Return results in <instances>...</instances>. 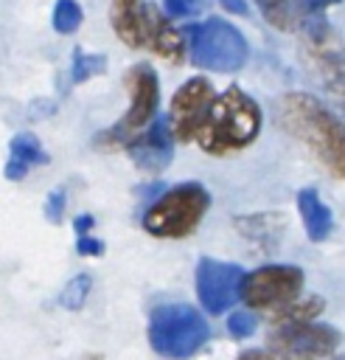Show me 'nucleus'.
<instances>
[{"mask_svg": "<svg viewBox=\"0 0 345 360\" xmlns=\"http://www.w3.org/2000/svg\"><path fill=\"white\" fill-rule=\"evenodd\" d=\"M323 309V298L320 295H309V298H295L289 301L286 307L275 309V323L283 326V323H303V321H314Z\"/></svg>", "mask_w": 345, "mask_h": 360, "instance_id": "nucleus-16", "label": "nucleus"}, {"mask_svg": "<svg viewBox=\"0 0 345 360\" xmlns=\"http://www.w3.org/2000/svg\"><path fill=\"white\" fill-rule=\"evenodd\" d=\"M222 8L233 11V14H247V3L244 0H222Z\"/></svg>", "mask_w": 345, "mask_h": 360, "instance_id": "nucleus-27", "label": "nucleus"}, {"mask_svg": "<svg viewBox=\"0 0 345 360\" xmlns=\"http://www.w3.org/2000/svg\"><path fill=\"white\" fill-rule=\"evenodd\" d=\"M236 222H238V219H236ZM252 222H258V225L252 228V225L238 222V231L247 233L250 239L261 242V245H275V242L280 239V233H283V217H280V214H255Z\"/></svg>", "mask_w": 345, "mask_h": 360, "instance_id": "nucleus-17", "label": "nucleus"}, {"mask_svg": "<svg viewBox=\"0 0 345 360\" xmlns=\"http://www.w3.org/2000/svg\"><path fill=\"white\" fill-rule=\"evenodd\" d=\"M278 121L286 132L309 146V152L337 177H345V138L339 118L309 93H286L278 101Z\"/></svg>", "mask_w": 345, "mask_h": 360, "instance_id": "nucleus-1", "label": "nucleus"}, {"mask_svg": "<svg viewBox=\"0 0 345 360\" xmlns=\"http://www.w3.org/2000/svg\"><path fill=\"white\" fill-rule=\"evenodd\" d=\"M337 346H339V332L317 321L283 323L269 338V349L283 360H320L334 354Z\"/></svg>", "mask_w": 345, "mask_h": 360, "instance_id": "nucleus-8", "label": "nucleus"}, {"mask_svg": "<svg viewBox=\"0 0 345 360\" xmlns=\"http://www.w3.org/2000/svg\"><path fill=\"white\" fill-rule=\"evenodd\" d=\"M126 84H129V110L123 112V118L112 127L98 132L95 143L98 146H123L132 135H137L143 127L151 124V118L157 115V104H160V82L151 65L140 62L126 73Z\"/></svg>", "mask_w": 345, "mask_h": 360, "instance_id": "nucleus-6", "label": "nucleus"}, {"mask_svg": "<svg viewBox=\"0 0 345 360\" xmlns=\"http://www.w3.org/2000/svg\"><path fill=\"white\" fill-rule=\"evenodd\" d=\"M297 211L303 217V225H306V236L311 242H325L334 231V214L331 208L323 202L320 191L306 186L297 191Z\"/></svg>", "mask_w": 345, "mask_h": 360, "instance_id": "nucleus-13", "label": "nucleus"}, {"mask_svg": "<svg viewBox=\"0 0 345 360\" xmlns=\"http://www.w3.org/2000/svg\"><path fill=\"white\" fill-rule=\"evenodd\" d=\"M132 155V160L143 169V172H163L168 163H171V155H174V138H171V129H168V121L165 115H154L149 127H143L137 135H132L126 143H123Z\"/></svg>", "mask_w": 345, "mask_h": 360, "instance_id": "nucleus-11", "label": "nucleus"}, {"mask_svg": "<svg viewBox=\"0 0 345 360\" xmlns=\"http://www.w3.org/2000/svg\"><path fill=\"white\" fill-rule=\"evenodd\" d=\"M210 98H213V87L202 76H194L177 87V93L171 96V110L165 115L174 141H191L196 135V127H199Z\"/></svg>", "mask_w": 345, "mask_h": 360, "instance_id": "nucleus-10", "label": "nucleus"}, {"mask_svg": "<svg viewBox=\"0 0 345 360\" xmlns=\"http://www.w3.org/2000/svg\"><path fill=\"white\" fill-rule=\"evenodd\" d=\"M238 360H272L269 352H261V349H250L244 354H238Z\"/></svg>", "mask_w": 345, "mask_h": 360, "instance_id": "nucleus-28", "label": "nucleus"}, {"mask_svg": "<svg viewBox=\"0 0 345 360\" xmlns=\"http://www.w3.org/2000/svg\"><path fill=\"white\" fill-rule=\"evenodd\" d=\"M81 20H84V14H81V6L76 0H56L53 17H50L56 34H73V31H79Z\"/></svg>", "mask_w": 345, "mask_h": 360, "instance_id": "nucleus-19", "label": "nucleus"}, {"mask_svg": "<svg viewBox=\"0 0 345 360\" xmlns=\"http://www.w3.org/2000/svg\"><path fill=\"white\" fill-rule=\"evenodd\" d=\"M168 17H185L196 8V0H163Z\"/></svg>", "mask_w": 345, "mask_h": 360, "instance_id": "nucleus-24", "label": "nucleus"}, {"mask_svg": "<svg viewBox=\"0 0 345 360\" xmlns=\"http://www.w3.org/2000/svg\"><path fill=\"white\" fill-rule=\"evenodd\" d=\"M261 132V107L241 87H227L222 96L210 98L199 127L196 141L210 155H227L250 146Z\"/></svg>", "mask_w": 345, "mask_h": 360, "instance_id": "nucleus-2", "label": "nucleus"}, {"mask_svg": "<svg viewBox=\"0 0 345 360\" xmlns=\"http://www.w3.org/2000/svg\"><path fill=\"white\" fill-rule=\"evenodd\" d=\"M264 20L278 28V31H289L303 20V6L300 0H255Z\"/></svg>", "mask_w": 345, "mask_h": 360, "instance_id": "nucleus-15", "label": "nucleus"}, {"mask_svg": "<svg viewBox=\"0 0 345 360\" xmlns=\"http://www.w3.org/2000/svg\"><path fill=\"white\" fill-rule=\"evenodd\" d=\"M244 270L233 262H219V259H199L196 264V295L199 304L208 315H222L238 301V287H241Z\"/></svg>", "mask_w": 345, "mask_h": 360, "instance_id": "nucleus-9", "label": "nucleus"}, {"mask_svg": "<svg viewBox=\"0 0 345 360\" xmlns=\"http://www.w3.org/2000/svg\"><path fill=\"white\" fill-rule=\"evenodd\" d=\"M65 208H67V194H65V188H53V191L48 194L45 205H42L45 219L53 222V225H59V222L65 219Z\"/></svg>", "mask_w": 345, "mask_h": 360, "instance_id": "nucleus-21", "label": "nucleus"}, {"mask_svg": "<svg viewBox=\"0 0 345 360\" xmlns=\"http://www.w3.org/2000/svg\"><path fill=\"white\" fill-rule=\"evenodd\" d=\"M210 208V194L202 183H180L160 194L143 214V228L160 239H182L196 231Z\"/></svg>", "mask_w": 345, "mask_h": 360, "instance_id": "nucleus-3", "label": "nucleus"}, {"mask_svg": "<svg viewBox=\"0 0 345 360\" xmlns=\"http://www.w3.org/2000/svg\"><path fill=\"white\" fill-rule=\"evenodd\" d=\"M339 0H300V6H303V17L306 14H320L323 8H328V6H337Z\"/></svg>", "mask_w": 345, "mask_h": 360, "instance_id": "nucleus-25", "label": "nucleus"}, {"mask_svg": "<svg viewBox=\"0 0 345 360\" xmlns=\"http://www.w3.org/2000/svg\"><path fill=\"white\" fill-rule=\"evenodd\" d=\"M90 287H93V278H90L87 273H79V276H73V278L65 284V290H62V295H59V304H62L65 309H73V312H79V309L87 304Z\"/></svg>", "mask_w": 345, "mask_h": 360, "instance_id": "nucleus-20", "label": "nucleus"}, {"mask_svg": "<svg viewBox=\"0 0 345 360\" xmlns=\"http://www.w3.org/2000/svg\"><path fill=\"white\" fill-rule=\"evenodd\" d=\"M76 250H79V256H104V242L95 236H79Z\"/></svg>", "mask_w": 345, "mask_h": 360, "instance_id": "nucleus-23", "label": "nucleus"}, {"mask_svg": "<svg viewBox=\"0 0 345 360\" xmlns=\"http://www.w3.org/2000/svg\"><path fill=\"white\" fill-rule=\"evenodd\" d=\"M93 225H95V217H93V214H79V217L73 219V228H76L79 236H87V233L93 231Z\"/></svg>", "mask_w": 345, "mask_h": 360, "instance_id": "nucleus-26", "label": "nucleus"}, {"mask_svg": "<svg viewBox=\"0 0 345 360\" xmlns=\"http://www.w3.org/2000/svg\"><path fill=\"white\" fill-rule=\"evenodd\" d=\"M157 6L149 0H112L109 3V22L118 39L129 48H146L149 31L157 17Z\"/></svg>", "mask_w": 345, "mask_h": 360, "instance_id": "nucleus-12", "label": "nucleus"}, {"mask_svg": "<svg viewBox=\"0 0 345 360\" xmlns=\"http://www.w3.org/2000/svg\"><path fill=\"white\" fill-rule=\"evenodd\" d=\"M185 34H188V48H191V62L196 68L216 70V73H233V70H241L250 56L247 39L227 20L210 17L199 25H191Z\"/></svg>", "mask_w": 345, "mask_h": 360, "instance_id": "nucleus-5", "label": "nucleus"}, {"mask_svg": "<svg viewBox=\"0 0 345 360\" xmlns=\"http://www.w3.org/2000/svg\"><path fill=\"white\" fill-rule=\"evenodd\" d=\"M8 149H11V158L6 160L3 174H6V180H11V183L22 180V177L28 174L31 166H42V163H48V155H45L39 138L31 135V132H20V135H14L11 143H8Z\"/></svg>", "mask_w": 345, "mask_h": 360, "instance_id": "nucleus-14", "label": "nucleus"}, {"mask_svg": "<svg viewBox=\"0 0 345 360\" xmlns=\"http://www.w3.org/2000/svg\"><path fill=\"white\" fill-rule=\"evenodd\" d=\"M303 270L295 264H264L241 278L238 298L250 309H280L303 290Z\"/></svg>", "mask_w": 345, "mask_h": 360, "instance_id": "nucleus-7", "label": "nucleus"}, {"mask_svg": "<svg viewBox=\"0 0 345 360\" xmlns=\"http://www.w3.org/2000/svg\"><path fill=\"white\" fill-rule=\"evenodd\" d=\"M208 321L191 304H163L149 318V343L160 357L188 360L208 343Z\"/></svg>", "mask_w": 345, "mask_h": 360, "instance_id": "nucleus-4", "label": "nucleus"}, {"mask_svg": "<svg viewBox=\"0 0 345 360\" xmlns=\"http://www.w3.org/2000/svg\"><path fill=\"white\" fill-rule=\"evenodd\" d=\"M258 329V318L252 312H233L227 318V332L233 338H250Z\"/></svg>", "mask_w": 345, "mask_h": 360, "instance_id": "nucleus-22", "label": "nucleus"}, {"mask_svg": "<svg viewBox=\"0 0 345 360\" xmlns=\"http://www.w3.org/2000/svg\"><path fill=\"white\" fill-rule=\"evenodd\" d=\"M107 70V56L104 53H84L81 48L73 51V65H70V79L73 84L90 82L93 76H101Z\"/></svg>", "mask_w": 345, "mask_h": 360, "instance_id": "nucleus-18", "label": "nucleus"}]
</instances>
